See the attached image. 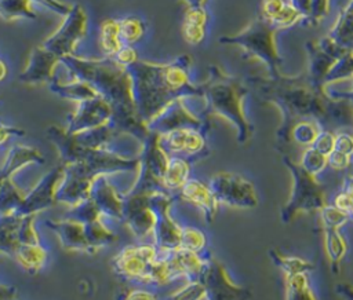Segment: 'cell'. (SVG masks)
<instances>
[{"mask_svg": "<svg viewBox=\"0 0 353 300\" xmlns=\"http://www.w3.org/2000/svg\"><path fill=\"white\" fill-rule=\"evenodd\" d=\"M268 103L274 105L281 113V124L276 132V147L284 153L290 142V129L298 120H314L323 129H335L341 109V99L330 98L325 88L313 85L302 72L298 76H258L252 74L245 81Z\"/></svg>", "mask_w": 353, "mask_h": 300, "instance_id": "obj_1", "label": "cell"}, {"mask_svg": "<svg viewBox=\"0 0 353 300\" xmlns=\"http://www.w3.org/2000/svg\"><path fill=\"white\" fill-rule=\"evenodd\" d=\"M192 65V56L181 54L168 63H150L138 59L127 66L134 103L146 125L175 99L203 98L201 84H193L190 80Z\"/></svg>", "mask_w": 353, "mask_h": 300, "instance_id": "obj_2", "label": "cell"}, {"mask_svg": "<svg viewBox=\"0 0 353 300\" xmlns=\"http://www.w3.org/2000/svg\"><path fill=\"white\" fill-rule=\"evenodd\" d=\"M61 63L69 69L73 77L87 81L112 106V127L139 142L146 139L149 129L137 111L131 76L127 67L108 56L102 59H83L70 55L62 58Z\"/></svg>", "mask_w": 353, "mask_h": 300, "instance_id": "obj_3", "label": "cell"}, {"mask_svg": "<svg viewBox=\"0 0 353 300\" xmlns=\"http://www.w3.org/2000/svg\"><path fill=\"white\" fill-rule=\"evenodd\" d=\"M205 103V116H218L236 128V139L240 144L251 142L254 125L248 120L244 102L248 95V84L239 77L223 72L219 66L208 67V77L201 84Z\"/></svg>", "mask_w": 353, "mask_h": 300, "instance_id": "obj_4", "label": "cell"}, {"mask_svg": "<svg viewBox=\"0 0 353 300\" xmlns=\"http://www.w3.org/2000/svg\"><path fill=\"white\" fill-rule=\"evenodd\" d=\"M280 30L269 21L263 19L259 14L251 21V23L240 33L221 36L218 41L226 45H237L244 52L259 59L268 69V76L281 74L283 58L279 54L276 44V34Z\"/></svg>", "mask_w": 353, "mask_h": 300, "instance_id": "obj_5", "label": "cell"}, {"mask_svg": "<svg viewBox=\"0 0 353 300\" xmlns=\"http://www.w3.org/2000/svg\"><path fill=\"white\" fill-rule=\"evenodd\" d=\"M281 161L292 176V190L288 201L280 212V219L284 224L291 223L299 213L319 212L327 205L324 186L317 180V176L306 172L301 164L288 154L281 156Z\"/></svg>", "mask_w": 353, "mask_h": 300, "instance_id": "obj_6", "label": "cell"}, {"mask_svg": "<svg viewBox=\"0 0 353 300\" xmlns=\"http://www.w3.org/2000/svg\"><path fill=\"white\" fill-rule=\"evenodd\" d=\"M208 186L218 204L234 209H252L259 204L258 193L251 180L236 172L221 171L212 175Z\"/></svg>", "mask_w": 353, "mask_h": 300, "instance_id": "obj_7", "label": "cell"}, {"mask_svg": "<svg viewBox=\"0 0 353 300\" xmlns=\"http://www.w3.org/2000/svg\"><path fill=\"white\" fill-rule=\"evenodd\" d=\"M159 250L153 242L131 244L121 248L113 257L114 272L131 282L149 285V271Z\"/></svg>", "mask_w": 353, "mask_h": 300, "instance_id": "obj_8", "label": "cell"}, {"mask_svg": "<svg viewBox=\"0 0 353 300\" xmlns=\"http://www.w3.org/2000/svg\"><path fill=\"white\" fill-rule=\"evenodd\" d=\"M87 14L80 4L72 6L61 26L44 40L43 47L59 59L76 55L80 41L87 33Z\"/></svg>", "mask_w": 353, "mask_h": 300, "instance_id": "obj_9", "label": "cell"}, {"mask_svg": "<svg viewBox=\"0 0 353 300\" xmlns=\"http://www.w3.org/2000/svg\"><path fill=\"white\" fill-rule=\"evenodd\" d=\"M186 99L188 98H179L171 102L159 116H156L148 124L149 132L163 135L175 129L193 128L208 133L211 127L210 118L205 114L190 109L186 103Z\"/></svg>", "mask_w": 353, "mask_h": 300, "instance_id": "obj_10", "label": "cell"}, {"mask_svg": "<svg viewBox=\"0 0 353 300\" xmlns=\"http://www.w3.org/2000/svg\"><path fill=\"white\" fill-rule=\"evenodd\" d=\"M156 222L157 213L150 205L149 193L127 191L124 194L123 223H125L137 239L145 242L148 238H152Z\"/></svg>", "mask_w": 353, "mask_h": 300, "instance_id": "obj_11", "label": "cell"}, {"mask_svg": "<svg viewBox=\"0 0 353 300\" xmlns=\"http://www.w3.org/2000/svg\"><path fill=\"white\" fill-rule=\"evenodd\" d=\"M159 142L170 156H181L192 162L203 160L211 153L207 143V132L193 128H182L159 135Z\"/></svg>", "mask_w": 353, "mask_h": 300, "instance_id": "obj_12", "label": "cell"}, {"mask_svg": "<svg viewBox=\"0 0 353 300\" xmlns=\"http://www.w3.org/2000/svg\"><path fill=\"white\" fill-rule=\"evenodd\" d=\"M65 176L63 164L57 165L48 171L37 184L25 194L22 204L15 213L18 215H37L57 204V191Z\"/></svg>", "mask_w": 353, "mask_h": 300, "instance_id": "obj_13", "label": "cell"}, {"mask_svg": "<svg viewBox=\"0 0 353 300\" xmlns=\"http://www.w3.org/2000/svg\"><path fill=\"white\" fill-rule=\"evenodd\" d=\"M207 300H250L251 290L245 286H240L232 281L226 268L221 261L212 256L208 260L207 268L201 278Z\"/></svg>", "mask_w": 353, "mask_h": 300, "instance_id": "obj_14", "label": "cell"}, {"mask_svg": "<svg viewBox=\"0 0 353 300\" xmlns=\"http://www.w3.org/2000/svg\"><path fill=\"white\" fill-rule=\"evenodd\" d=\"M112 106L101 96L77 103L76 110L69 116L66 131L72 135L110 124Z\"/></svg>", "mask_w": 353, "mask_h": 300, "instance_id": "obj_15", "label": "cell"}, {"mask_svg": "<svg viewBox=\"0 0 353 300\" xmlns=\"http://www.w3.org/2000/svg\"><path fill=\"white\" fill-rule=\"evenodd\" d=\"M46 226L55 233L59 245L68 252H79L92 255L95 250L88 244L85 235L84 223L79 222L74 217L66 216L62 219H48L46 220Z\"/></svg>", "mask_w": 353, "mask_h": 300, "instance_id": "obj_16", "label": "cell"}, {"mask_svg": "<svg viewBox=\"0 0 353 300\" xmlns=\"http://www.w3.org/2000/svg\"><path fill=\"white\" fill-rule=\"evenodd\" d=\"M160 253L164 255L174 281L181 278H183L185 281L201 279L211 257L210 255L204 257L203 252H194L185 248H176L174 250Z\"/></svg>", "mask_w": 353, "mask_h": 300, "instance_id": "obj_17", "label": "cell"}, {"mask_svg": "<svg viewBox=\"0 0 353 300\" xmlns=\"http://www.w3.org/2000/svg\"><path fill=\"white\" fill-rule=\"evenodd\" d=\"M61 63V59L46 50L43 45L36 47L29 56L28 65L19 74V81L28 85L50 84L55 77V69Z\"/></svg>", "mask_w": 353, "mask_h": 300, "instance_id": "obj_18", "label": "cell"}, {"mask_svg": "<svg viewBox=\"0 0 353 300\" xmlns=\"http://www.w3.org/2000/svg\"><path fill=\"white\" fill-rule=\"evenodd\" d=\"M90 197L94 200L101 213L110 220L123 222L124 193H121L110 180V176H98L91 189Z\"/></svg>", "mask_w": 353, "mask_h": 300, "instance_id": "obj_19", "label": "cell"}, {"mask_svg": "<svg viewBox=\"0 0 353 300\" xmlns=\"http://www.w3.org/2000/svg\"><path fill=\"white\" fill-rule=\"evenodd\" d=\"M176 197L190 205H193L194 208H197L204 219L211 223L218 212V202L210 189V186L204 182H201L200 179L196 178H190L183 186L182 189L176 193Z\"/></svg>", "mask_w": 353, "mask_h": 300, "instance_id": "obj_20", "label": "cell"}, {"mask_svg": "<svg viewBox=\"0 0 353 300\" xmlns=\"http://www.w3.org/2000/svg\"><path fill=\"white\" fill-rule=\"evenodd\" d=\"M94 180L95 179L65 167V176L57 191V204L59 202L69 208L79 205L90 197Z\"/></svg>", "mask_w": 353, "mask_h": 300, "instance_id": "obj_21", "label": "cell"}, {"mask_svg": "<svg viewBox=\"0 0 353 300\" xmlns=\"http://www.w3.org/2000/svg\"><path fill=\"white\" fill-rule=\"evenodd\" d=\"M43 162H44V157L40 153V150H37L36 147L26 146V144H14L8 150L0 167V189L7 179L12 178L22 168L32 164L40 165Z\"/></svg>", "mask_w": 353, "mask_h": 300, "instance_id": "obj_22", "label": "cell"}, {"mask_svg": "<svg viewBox=\"0 0 353 300\" xmlns=\"http://www.w3.org/2000/svg\"><path fill=\"white\" fill-rule=\"evenodd\" d=\"M305 48L307 52L309 62L307 69L305 72L310 83L319 88H325V78L339 56H335L324 51L317 41H307Z\"/></svg>", "mask_w": 353, "mask_h": 300, "instance_id": "obj_23", "label": "cell"}, {"mask_svg": "<svg viewBox=\"0 0 353 300\" xmlns=\"http://www.w3.org/2000/svg\"><path fill=\"white\" fill-rule=\"evenodd\" d=\"M210 15L205 6L188 7L182 19V37L190 45H199L204 41Z\"/></svg>", "mask_w": 353, "mask_h": 300, "instance_id": "obj_24", "label": "cell"}, {"mask_svg": "<svg viewBox=\"0 0 353 300\" xmlns=\"http://www.w3.org/2000/svg\"><path fill=\"white\" fill-rule=\"evenodd\" d=\"M11 257L15 263L29 274L41 271L48 260V249L41 244H19Z\"/></svg>", "mask_w": 353, "mask_h": 300, "instance_id": "obj_25", "label": "cell"}, {"mask_svg": "<svg viewBox=\"0 0 353 300\" xmlns=\"http://www.w3.org/2000/svg\"><path fill=\"white\" fill-rule=\"evenodd\" d=\"M190 171H192L190 160L181 156H171L163 178L164 190L168 193L176 194L182 189V186L190 179Z\"/></svg>", "mask_w": 353, "mask_h": 300, "instance_id": "obj_26", "label": "cell"}, {"mask_svg": "<svg viewBox=\"0 0 353 300\" xmlns=\"http://www.w3.org/2000/svg\"><path fill=\"white\" fill-rule=\"evenodd\" d=\"M48 85L54 94L59 95L63 99L73 100L76 103L99 96L98 92L87 81L76 78V77H73V80L69 83H62L57 77H54Z\"/></svg>", "mask_w": 353, "mask_h": 300, "instance_id": "obj_27", "label": "cell"}, {"mask_svg": "<svg viewBox=\"0 0 353 300\" xmlns=\"http://www.w3.org/2000/svg\"><path fill=\"white\" fill-rule=\"evenodd\" d=\"M327 36L338 45L353 51V0L339 11L338 18Z\"/></svg>", "mask_w": 353, "mask_h": 300, "instance_id": "obj_28", "label": "cell"}, {"mask_svg": "<svg viewBox=\"0 0 353 300\" xmlns=\"http://www.w3.org/2000/svg\"><path fill=\"white\" fill-rule=\"evenodd\" d=\"M324 250L332 272H339L347 253V242L338 228H324Z\"/></svg>", "mask_w": 353, "mask_h": 300, "instance_id": "obj_29", "label": "cell"}, {"mask_svg": "<svg viewBox=\"0 0 353 300\" xmlns=\"http://www.w3.org/2000/svg\"><path fill=\"white\" fill-rule=\"evenodd\" d=\"M84 227L88 244L95 250V253L102 248L112 245L119 238L117 233L106 223L105 216H101L90 223H84Z\"/></svg>", "mask_w": 353, "mask_h": 300, "instance_id": "obj_30", "label": "cell"}, {"mask_svg": "<svg viewBox=\"0 0 353 300\" xmlns=\"http://www.w3.org/2000/svg\"><path fill=\"white\" fill-rule=\"evenodd\" d=\"M22 220V215L10 213L0 215V253L10 256L19 245L18 228Z\"/></svg>", "mask_w": 353, "mask_h": 300, "instance_id": "obj_31", "label": "cell"}, {"mask_svg": "<svg viewBox=\"0 0 353 300\" xmlns=\"http://www.w3.org/2000/svg\"><path fill=\"white\" fill-rule=\"evenodd\" d=\"M284 300H319L310 286L309 272L284 275Z\"/></svg>", "mask_w": 353, "mask_h": 300, "instance_id": "obj_32", "label": "cell"}, {"mask_svg": "<svg viewBox=\"0 0 353 300\" xmlns=\"http://www.w3.org/2000/svg\"><path fill=\"white\" fill-rule=\"evenodd\" d=\"M124 45L120 37L119 19L108 18L99 26V47L105 56L113 58L117 51Z\"/></svg>", "mask_w": 353, "mask_h": 300, "instance_id": "obj_33", "label": "cell"}, {"mask_svg": "<svg viewBox=\"0 0 353 300\" xmlns=\"http://www.w3.org/2000/svg\"><path fill=\"white\" fill-rule=\"evenodd\" d=\"M302 15L303 25L316 26L330 12V0H288Z\"/></svg>", "mask_w": 353, "mask_h": 300, "instance_id": "obj_34", "label": "cell"}, {"mask_svg": "<svg viewBox=\"0 0 353 300\" xmlns=\"http://www.w3.org/2000/svg\"><path fill=\"white\" fill-rule=\"evenodd\" d=\"M321 131L323 127L314 120H298L290 129V142L306 149L314 143Z\"/></svg>", "mask_w": 353, "mask_h": 300, "instance_id": "obj_35", "label": "cell"}, {"mask_svg": "<svg viewBox=\"0 0 353 300\" xmlns=\"http://www.w3.org/2000/svg\"><path fill=\"white\" fill-rule=\"evenodd\" d=\"M268 253H269L270 259L273 260V263L283 272V275H291V274H298V272H310L314 270V264L306 259H302L298 256H285L274 248L269 249Z\"/></svg>", "mask_w": 353, "mask_h": 300, "instance_id": "obj_36", "label": "cell"}, {"mask_svg": "<svg viewBox=\"0 0 353 300\" xmlns=\"http://www.w3.org/2000/svg\"><path fill=\"white\" fill-rule=\"evenodd\" d=\"M25 191L15 184L12 178L7 179L0 189V215L15 213L23 201Z\"/></svg>", "mask_w": 353, "mask_h": 300, "instance_id": "obj_37", "label": "cell"}, {"mask_svg": "<svg viewBox=\"0 0 353 300\" xmlns=\"http://www.w3.org/2000/svg\"><path fill=\"white\" fill-rule=\"evenodd\" d=\"M0 17L6 21L19 18L36 19L37 14L30 0H0Z\"/></svg>", "mask_w": 353, "mask_h": 300, "instance_id": "obj_38", "label": "cell"}, {"mask_svg": "<svg viewBox=\"0 0 353 300\" xmlns=\"http://www.w3.org/2000/svg\"><path fill=\"white\" fill-rule=\"evenodd\" d=\"M119 30L121 41L125 45L139 43L146 33V23L138 17H125L119 19Z\"/></svg>", "mask_w": 353, "mask_h": 300, "instance_id": "obj_39", "label": "cell"}, {"mask_svg": "<svg viewBox=\"0 0 353 300\" xmlns=\"http://www.w3.org/2000/svg\"><path fill=\"white\" fill-rule=\"evenodd\" d=\"M352 78H353V51H347L335 61L334 66L331 67L325 78V87L335 84L338 81L352 80Z\"/></svg>", "mask_w": 353, "mask_h": 300, "instance_id": "obj_40", "label": "cell"}, {"mask_svg": "<svg viewBox=\"0 0 353 300\" xmlns=\"http://www.w3.org/2000/svg\"><path fill=\"white\" fill-rule=\"evenodd\" d=\"M165 300H207L205 286L201 279H189L172 292Z\"/></svg>", "mask_w": 353, "mask_h": 300, "instance_id": "obj_41", "label": "cell"}, {"mask_svg": "<svg viewBox=\"0 0 353 300\" xmlns=\"http://www.w3.org/2000/svg\"><path fill=\"white\" fill-rule=\"evenodd\" d=\"M319 213H320V219H321V223H323L324 228H338V230H341L350 220L349 213L339 209L334 204L324 205L319 211Z\"/></svg>", "mask_w": 353, "mask_h": 300, "instance_id": "obj_42", "label": "cell"}, {"mask_svg": "<svg viewBox=\"0 0 353 300\" xmlns=\"http://www.w3.org/2000/svg\"><path fill=\"white\" fill-rule=\"evenodd\" d=\"M298 162L306 172H309L313 176H317L327 168V157L312 146L303 150L301 160Z\"/></svg>", "mask_w": 353, "mask_h": 300, "instance_id": "obj_43", "label": "cell"}, {"mask_svg": "<svg viewBox=\"0 0 353 300\" xmlns=\"http://www.w3.org/2000/svg\"><path fill=\"white\" fill-rule=\"evenodd\" d=\"M179 248L190 249L194 252H204L207 248V237L201 230L196 227H183Z\"/></svg>", "mask_w": 353, "mask_h": 300, "instance_id": "obj_44", "label": "cell"}, {"mask_svg": "<svg viewBox=\"0 0 353 300\" xmlns=\"http://www.w3.org/2000/svg\"><path fill=\"white\" fill-rule=\"evenodd\" d=\"M279 30H284L288 29L296 23H302L303 22V15L291 4V3H285V6L283 7V10L270 21Z\"/></svg>", "mask_w": 353, "mask_h": 300, "instance_id": "obj_45", "label": "cell"}, {"mask_svg": "<svg viewBox=\"0 0 353 300\" xmlns=\"http://www.w3.org/2000/svg\"><path fill=\"white\" fill-rule=\"evenodd\" d=\"M332 204L347 213L353 209V175H349L343 179L342 187L334 197Z\"/></svg>", "mask_w": 353, "mask_h": 300, "instance_id": "obj_46", "label": "cell"}, {"mask_svg": "<svg viewBox=\"0 0 353 300\" xmlns=\"http://www.w3.org/2000/svg\"><path fill=\"white\" fill-rule=\"evenodd\" d=\"M335 146V132L330 129H323L319 136L316 138L312 147H314L317 151L324 154L325 157L334 150Z\"/></svg>", "mask_w": 353, "mask_h": 300, "instance_id": "obj_47", "label": "cell"}, {"mask_svg": "<svg viewBox=\"0 0 353 300\" xmlns=\"http://www.w3.org/2000/svg\"><path fill=\"white\" fill-rule=\"evenodd\" d=\"M334 150H338V151L353 158V132H350V131L335 132Z\"/></svg>", "mask_w": 353, "mask_h": 300, "instance_id": "obj_48", "label": "cell"}, {"mask_svg": "<svg viewBox=\"0 0 353 300\" xmlns=\"http://www.w3.org/2000/svg\"><path fill=\"white\" fill-rule=\"evenodd\" d=\"M287 1L284 0H262L259 4V15L266 19V21H272L285 6Z\"/></svg>", "mask_w": 353, "mask_h": 300, "instance_id": "obj_49", "label": "cell"}, {"mask_svg": "<svg viewBox=\"0 0 353 300\" xmlns=\"http://www.w3.org/2000/svg\"><path fill=\"white\" fill-rule=\"evenodd\" d=\"M352 160H353L352 157H349L338 150H332L327 156V167H330L334 171H345L346 168L350 167Z\"/></svg>", "mask_w": 353, "mask_h": 300, "instance_id": "obj_50", "label": "cell"}, {"mask_svg": "<svg viewBox=\"0 0 353 300\" xmlns=\"http://www.w3.org/2000/svg\"><path fill=\"white\" fill-rule=\"evenodd\" d=\"M113 59H114L119 65L127 67V66L132 65L134 62H137L139 58H138V52H137V50L134 48V45H125V44H124V45L117 51V54L113 56Z\"/></svg>", "mask_w": 353, "mask_h": 300, "instance_id": "obj_51", "label": "cell"}, {"mask_svg": "<svg viewBox=\"0 0 353 300\" xmlns=\"http://www.w3.org/2000/svg\"><path fill=\"white\" fill-rule=\"evenodd\" d=\"M30 1H32V3H39V4H41L43 7L51 10V11H54V12L62 15V17H66L68 12H69L70 8H72V6H69L68 3H63V1H61V0H30Z\"/></svg>", "mask_w": 353, "mask_h": 300, "instance_id": "obj_52", "label": "cell"}, {"mask_svg": "<svg viewBox=\"0 0 353 300\" xmlns=\"http://www.w3.org/2000/svg\"><path fill=\"white\" fill-rule=\"evenodd\" d=\"M124 300H159V297L146 289H131L125 294Z\"/></svg>", "mask_w": 353, "mask_h": 300, "instance_id": "obj_53", "label": "cell"}, {"mask_svg": "<svg viewBox=\"0 0 353 300\" xmlns=\"http://www.w3.org/2000/svg\"><path fill=\"white\" fill-rule=\"evenodd\" d=\"M335 292L343 299V300H353V285L341 282L335 285Z\"/></svg>", "mask_w": 353, "mask_h": 300, "instance_id": "obj_54", "label": "cell"}, {"mask_svg": "<svg viewBox=\"0 0 353 300\" xmlns=\"http://www.w3.org/2000/svg\"><path fill=\"white\" fill-rule=\"evenodd\" d=\"M17 288L12 285L0 282V300H15Z\"/></svg>", "mask_w": 353, "mask_h": 300, "instance_id": "obj_55", "label": "cell"}, {"mask_svg": "<svg viewBox=\"0 0 353 300\" xmlns=\"http://www.w3.org/2000/svg\"><path fill=\"white\" fill-rule=\"evenodd\" d=\"M7 74H8L7 63L3 59H0V81H3L7 77Z\"/></svg>", "mask_w": 353, "mask_h": 300, "instance_id": "obj_56", "label": "cell"}, {"mask_svg": "<svg viewBox=\"0 0 353 300\" xmlns=\"http://www.w3.org/2000/svg\"><path fill=\"white\" fill-rule=\"evenodd\" d=\"M188 4V7H193V6H205L207 0H182Z\"/></svg>", "mask_w": 353, "mask_h": 300, "instance_id": "obj_57", "label": "cell"}]
</instances>
